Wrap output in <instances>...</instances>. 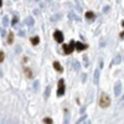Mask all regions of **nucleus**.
I'll list each match as a JSON object with an SVG mask.
<instances>
[{
    "mask_svg": "<svg viewBox=\"0 0 124 124\" xmlns=\"http://www.w3.org/2000/svg\"><path fill=\"white\" fill-rule=\"evenodd\" d=\"M99 106L102 108H108L111 106V98H109V96L107 93H102L100 99H99Z\"/></svg>",
    "mask_w": 124,
    "mask_h": 124,
    "instance_id": "obj_1",
    "label": "nucleus"
},
{
    "mask_svg": "<svg viewBox=\"0 0 124 124\" xmlns=\"http://www.w3.org/2000/svg\"><path fill=\"white\" fill-rule=\"evenodd\" d=\"M63 51H65V53L66 55H70L73 52V50H75V46H76V41H71L70 43H63Z\"/></svg>",
    "mask_w": 124,
    "mask_h": 124,
    "instance_id": "obj_2",
    "label": "nucleus"
},
{
    "mask_svg": "<svg viewBox=\"0 0 124 124\" xmlns=\"http://www.w3.org/2000/svg\"><path fill=\"white\" fill-rule=\"evenodd\" d=\"M65 94V81L63 79H60L58 81V88H57V96L61 97Z\"/></svg>",
    "mask_w": 124,
    "mask_h": 124,
    "instance_id": "obj_3",
    "label": "nucleus"
},
{
    "mask_svg": "<svg viewBox=\"0 0 124 124\" xmlns=\"http://www.w3.org/2000/svg\"><path fill=\"white\" fill-rule=\"evenodd\" d=\"M53 37H55L56 42H58V43H62V42H63V34H62V31H60V30H56V31H55Z\"/></svg>",
    "mask_w": 124,
    "mask_h": 124,
    "instance_id": "obj_4",
    "label": "nucleus"
},
{
    "mask_svg": "<svg viewBox=\"0 0 124 124\" xmlns=\"http://www.w3.org/2000/svg\"><path fill=\"white\" fill-rule=\"evenodd\" d=\"M76 48H77V51H83L87 48V45H84L82 42H76Z\"/></svg>",
    "mask_w": 124,
    "mask_h": 124,
    "instance_id": "obj_5",
    "label": "nucleus"
},
{
    "mask_svg": "<svg viewBox=\"0 0 124 124\" xmlns=\"http://www.w3.org/2000/svg\"><path fill=\"white\" fill-rule=\"evenodd\" d=\"M53 67H55V70H56L57 72H62V71H63L62 66L60 65V62H57V61H55V62H53Z\"/></svg>",
    "mask_w": 124,
    "mask_h": 124,
    "instance_id": "obj_6",
    "label": "nucleus"
},
{
    "mask_svg": "<svg viewBox=\"0 0 124 124\" xmlns=\"http://www.w3.org/2000/svg\"><path fill=\"white\" fill-rule=\"evenodd\" d=\"M30 41H31V43H32L34 46H36V45L40 42V37H39V36H35V37H31V39H30Z\"/></svg>",
    "mask_w": 124,
    "mask_h": 124,
    "instance_id": "obj_7",
    "label": "nucleus"
},
{
    "mask_svg": "<svg viewBox=\"0 0 124 124\" xmlns=\"http://www.w3.org/2000/svg\"><path fill=\"white\" fill-rule=\"evenodd\" d=\"M24 73L27 78H32V73H31V70L30 68H25L24 70Z\"/></svg>",
    "mask_w": 124,
    "mask_h": 124,
    "instance_id": "obj_8",
    "label": "nucleus"
},
{
    "mask_svg": "<svg viewBox=\"0 0 124 124\" xmlns=\"http://www.w3.org/2000/svg\"><path fill=\"white\" fill-rule=\"evenodd\" d=\"M50 92H51V86H47V87H46V91H45V94H43V97H45V99H47V98H48V96H50Z\"/></svg>",
    "mask_w": 124,
    "mask_h": 124,
    "instance_id": "obj_9",
    "label": "nucleus"
},
{
    "mask_svg": "<svg viewBox=\"0 0 124 124\" xmlns=\"http://www.w3.org/2000/svg\"><path fill=\"white\" fill-rule=\"evenodd\" d=\"M86 19H88V20L94 19V14H93L92 11H87V12H86Z\"/></svg>",
    "mask_w": 124,
    "mask_h": 124,
    "instance_id": "obj_10",
    "label": "nucleus"
},
{
    "mask_svg": "<svg viewBox=\"0 0 124 124\" xmlns=\"http://www.w3.org/2000/svg\"><path fill=\"white\" fill-rule=\"evenodd\" d=\"M14 41V34L12 32H9V36H8V43H12Z\"/></svg>",
    "mask_w": 124,
    "mask_h": 124,
    "instance_id": "obj_11",
    "label": "nucleus"
},
{
    "mask_svg": "<svg viewBox=\"0 0 124 124\" xmlns=\"http://www.w3.org/2000/svg\"><path fill=\"white\" fill-rule=\"evenodd\" d=\"M4 58H5V53L3 52V51H0V63L4 62Z\"/></svg>",
    "mask_w": 124,
    "mask_h": 124,
    "instance_id": "obj_12",
    "label": "nucleus"
},
{
    "mask_svg": "<svg viewBox=\"0 0 124 124\" xmlns=\"http://www.w3.org/2000/svg\"><path fill=\"white\" fill-rule=\"evenodd\" d=\"M42 122H43V123H46V124H51V123H53V120L51 119V118H45Z\"/></svg>",
    "mask_w": 124,
    "mask_h": 124,
    "instance_id": "obj_13",
    "label": "nucleus"
},
{
    "mask_svg": "<svg viewBox=\"0 0 124 124\" xmlns=\"http://www.w3.org/2000/svg\"><path fill=\"white\" fill-rule=\"evenodd\" d=\"M26 24H27V25H31V24H34V20H32L31 18H29V19L26 20Z\"/></svg>",
    "mask_w": 124,
    "mask_h": 124,
    "instance_id": "obj_14",
    "label": "nucleus"
},
{
    "mask_svg": "<svg viewBox=\"0 0 124 124\" xmlns=\"http://www.w3.org/2000/svg\"><path fill=\"white\" fill-rule=\"evenodd\" d=\"M94 81H96V83H97V81H98V71H96V76H94Z\"/></svg>",
    "mask_w": 124,
    "mask_h": 124,
    "instance_id": "obj_15",
    "label": "nucleus"
},
{
    "mask_svg": "<svg viewBox=\"0 0 124 124\" xmlns=\"http://www.w3.org/2000/svg\"><path fill=\"white\" fill-rule=\"evenodd\" d=\"M65 123H68V112L66 111V119H65Z\"/></svg>",
    "mask_w": 124,
    "mask_h": 124,
    "instance_id": "obj_16",
    "label": "nucleus"
},
{
    "mask_svg": "<svg viewBox=\"0 0 124 124\" xmlns=\"http://www.w3.org/2000/svg\"><path fill=\"white\" fill-rule=\"evenodd\" d=\"M73 66H75L76 68H78V63H77V61H73Z\"/></svg>",
    "mask_w": 124,
    "mask_h": 124,
    "instance_id": "obj_17",
    "label": "nucleus"
},
{
    "mask_svg": "<svg viewBox=\"0 0 124 124\" xmlns=\"http://www.w3.org/2000/svg\"><path fill=\"white\" fill-rule=\"evenodd\" d=\"M16 21H18V19L15 18V19H14V20H12V25H15V24H16Z\"/></svg>",
    "mask_w": 124,
    "mask_h": 124,
    "instance_id": "obj_18",
    "label": "nucleus"
},
{
    "mask_svg": "<svg viewBox=\"0 0 124 124\" xmlns=\"http://www.w3.org/2000/svg\"><path fill=\"white\" fill-rule=\"evenodd\" d=\"M0 6H3V0H0Z\"/></svg>",
    "mask_w": 124,
    "mask_h": 124,
    "instance_id": "obj_19",
    "label": "nucleus"
},
{
    "mask_svg": "<svg viewBox=\"0 0 124 124\" xmlns=\"http://www.w3.org/2000/svg\"><path fill=\"white\" fill-rule=\"evenodd\" d=\"M122 25H123V26H124V21H123V23H122Z\"/></svg>",
    "mask_w": 124,
    "mask_h": 124,
    "instance_id": "obj_20",
    "label": "nucleus"
}]
</instances>
